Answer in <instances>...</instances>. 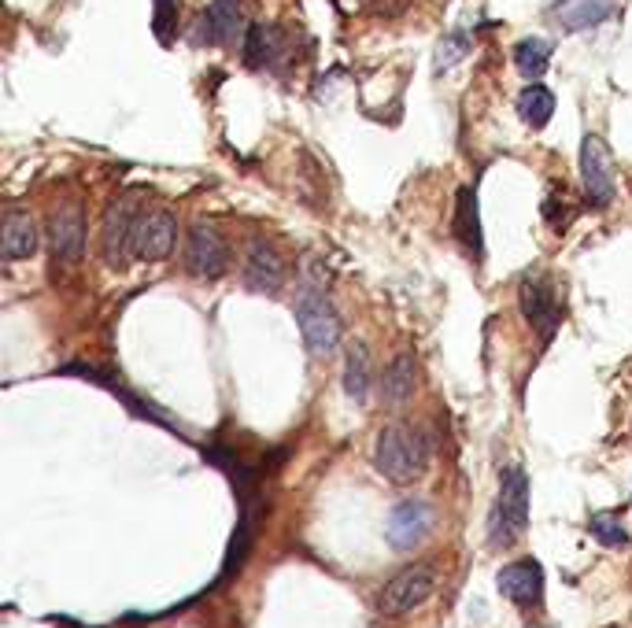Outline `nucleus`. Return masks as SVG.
<instances>
[{
  "label": "nucleus",
  "instance_id": "nucleus-20",
  "mask_svg": "<svg viewBox=\"0 0 632 628\" xmlns=\"http://www.w3.org/2000/svg\"><path fill=\"white\" fill-rule=\"evenodd\" d=\"M518 115H522L525 126H533V130H544L551 115H555V93L540 82H529L518 93Z\"/></svg>",
  "mask_w": 632,
  "mask_h": 628
},
{
  "label": "nucleus",
  "instance_id": "nucleus-24",
  "mask_svg": "<svg viewBox=\"0 0 632 628\" xmlns=\"http://www.w3.org/2000/svg\"><path fill=\"white\" fill-rule=\"evenodd\" d=\"M588 529H592V536H596L603 547H621L629 544V532H625V525H621L618 514H592V521H588Z\"/></svg>",
  "mask_w": 632,
  "mask_h": 628
},
{
  "label": "nucleus",
  "instance_id": "nucleus-11",
  "mask_svg": "<svg viewBox=\"0 0 632 628\" xmlns=\"http://www.w3.org/2000/svg\"><path fill=\"white\" fill-rule=\"evenodd\" d=\"M244 285L263 296H278L285 285V259L267 241H252L244 255Z\"/></svg>",
  "mask_w": 632,
  "mask_h": 628
},
{
  "label": "nucleus",
  "instance_id": "nucleus-19",
  "mask_svg": "<svg viewBox=\"0 0 632 628\" xmlns=\"http://www.w3.org/2000/svg\"><path fill=\"white\" fill-rule=\"evenodd\" d=\"M344 392L352 403H366L370 396V351L363 340L348 344V359H344Z\"/></svg>",
  "mask_w": 632,
  "mask_h": 628
},
{
  "label": "nucleus",
  "instance_id": "nucleus-17",
  "mask_svg": "<svg viewBox=\"0 0 632 628\" xmlns=\"http://www.w3.org/2000/svg\"><path fill=\"white\" fill-rule=\"evenodd\" d=\"M414 381H418V370H414V355L411 351H400L389 366H385V381H381V392H385V403L400 407L407 403L414 392Z\"/></svg>",
  "mask_w": 632,
  "mask_h": 628
},
{
  "label": "nucleus",
  "instance_id": "nucleus-2",
  "mask_svg": "<svg viewBox=\"0 0 632 628\" xmlns=\"http://www.w3.org/2000/svg\"><path fill=\"white\" fill-rule=\"evenodd\" d=\"M529 529V477L522 466H511L499 484V499L488 518V540L496 547L514 544Z\"/></svg>",
  "mask_w": 632,
  "mask_h": 628
},
{
  "label": "nucleus",
  "instance_id": "nucleus-10",
  "mask_svg": "<svg viewBox=\"0 0 632 628\" xmlns=\"http://www.w3.org/2000/svg\"><path fill=\"white\" fill-rule=\"evenodd\" d=\"M49 252L56 270H71L86 255V218L74 207H63L49 218Z\"/></svg>",
  "mask_w": 632,
  "mask_h": 628
},
{
  "label": "nucleus",
  "instance_id": "nucleus-23",
  "mask_svg": "<svg viewBox=\"0 0 632 628\" xmlns=\"http://www.w3.org/2000/svg\"><path fill=\"white\" fill-rule=\"evenodd\" d=\"M474 49V37L466 34V30H451L444 34V41L437 45V71H451L455 63H462Z\"/></svg>",
  "mask_w": 632,
  "mask_h": 628
},
{
  "label": "nucleus",
  "instance_id": "nucleus-4",
  "mask_svg": "<svg viewBox=\"0 0 632 628\" xmlns=\"http://www.w3.org/2000/svg\"><path fill=\"white\" fill-rule=\"evenodd\" d=\"M518 303H522V314L525 322L540 333V340H551L555 337V329L562 322V307H559V296H555V285L547 278L544 270H529L518 285Z\"/></svg>",
  "mask_w": 632,
  "mask_h": 628
},
{
  "label": "nucleus",
  "instance_id": "nucleus-26",
  "mask_svg": "<svg viewBox=\"0 0 632 628\" xmlns=\"http://www.w3.org/2000/svg\"><path fill=\"white\" fill-rule=\"evenodd\" d=\"M56 621H60V617H56ZM63 628H86V625H78V621H60Z\"/></svg>",
  "mask_w": 632,
  "mask_h": 628
},
{
  "label": "nucleus",
  "instance_id": "nucleus-7",
  "mask_svg": "<svg viewBox=\"0 0 632 628\" xmlns=\"http://www.w3.org/2000/svg\"><path fill=\"white\" fill-rule=\"evenodd\" d=\"M581 185L592 207H610L614 200V159L603 137L588 133L581 141Z\"/></svg>",
  "mask_w": 632,
  "mask_h": 628
},
{
  "label": "nucleus",
  "instance_id": "nucleus-18",
  "mask_svg": "<svg viewBox=\"0 0 632 628\" xmlns=\"http://www.w3.org/2000/svg\"><path fill=\"white\" fill-rule=\"evenodd\" d=\"M455 237L474 255L485 252V244H481V215H477V193L470 185L459 189V196H455Z\"/></svg>",
  "mask_w": 632,
  "mask_h": 628
},
{
  "label": "nucleus",
  "instance_id": "nucleus-6",
  "mask_svg": "<svg viewBox=\"0 0 632 628\" xmlns=\"http://www.w3.org/2000/svg\"><path fill=\"white\" fill-rule=\"evenodd\" d=\"M137 196H119L104 215V230H100V252L104 263L122 270L130 252H134V230H137Z\"/></svg>",
  "mask_w": 632,
  "mask_h": 628
},
{
  "label": "nucleus",
  "instance_id": "nucleus-14",
  "mask_svg": "<svg viewBox=\"0 0 632 628\" xmlns=\"http://www.w3.org/2000/svg\"><path fill=\"white\" fill-rule=\"evenodd\" d=\"M244 30V4L241 0H211L204 12V34L211 45H233Z\"/></svg>",
  "mask_w": 632,
  "mask_h": 628
},
{
  "label": "nucleus",
  "instance_id": "nucleus-9",
  "mask_svg": "<svg viewBox=\"0 0 632 628\" xmlns=\"http://www.w3.org/2000/svg\"><path fill=\"white\" fill-rule=\"evenodd\" d=\"M185 266H189V274H196V278H219V274H226V266H230V248H226V241L219 237L215 226L196 222L193 230H189V241H185Z\"/></svg>",
  "mask_w": 632,
  "mask_h": 628
},
{
  "label": "nucleus",
  "instance_id": "nucleus-3",
  "mask_svg": "<svg viewBox=\"0 0 632 628\" xmlns=\"http://www.w3.org/2000/svg\"><path fill=\"white\" fill-rule=\"evenodd\" d=\"M296 326H300V337H304L307 351L311 355H333L337 344H341L344 322L333 300H329L322 289H304L300 300H296Z\"/></svg>",
  "mask_w": 632,
  "mask_h": 628
},
{
  "label": "nucleus",
  "instance_id": "nucleus-15",
  "mask_svg": "<svg viewBox=\"0 0 632 628\" xmlns=\"http://www.w3.org/2000/svg\"><path fill=\"white\" fill-rule=\"evenodd\" d=\"M610 12H614V0H559L551 15L562 30L581 34V30H592V26L603 23Z\"/></svg>",
  "mask_w": 632,
  "mask_h": 628
},
{
  "label": "nucleus",
  "instance_id": "nucleus-25",
  "mask_svg": "<svg viewBox=\"0 0 632 628\" xmlns=\"http://www.w3.org/2000/svg\"><path fill=\"white\" fill-rule=\"evenodd\" d=\"M174 12H178V0H156V34H159V41H171Z\"/></svg>",
  "mask_w": 632,
  "mask_h": 628
},
{
  "label": "nucleus",
  "instance_id": "nucleus-22",
  "mask_svg": "<svg viewBox=\"0 0 632 628\" xmlns=\"http://www.w3.org/2000/svg\"><path fill=\"white\" fill-rule=\"evenodd\" d=\"M244 63L248 67H267L278 52V30H267V26H248L244 30Z\"/></svg>",
  "mask_w": 632,
  "mask_h": 628
},
{
  "label": "nucleus",
  "instance_id": "nucleus-12",
  "mask_svg": "<svg viewBox=\"0 0 632 628\" xmlns=\"http://www.w3.org/2000/svg\"><path fill=\"white\" fill-rule=\"evenodd\" d=\"M429 529H433V507H429L426 499H403V503H396L389 514V525H385L392 547H400V551L418 544Z\"/></svg>",
  "mask_w": 632,
  "mask_h": 628
},
{
  "label": "nucleus",
  "instance_id": "nucleus-8",
  "mask_svg": "<svg viewBox=\"0 0 632 628\" xmlns=\"http://www.w3.org/2000/svg\"><path fill=\"white\" fill-rule=\"evenodd\" d=\"M178 244V222L167 207H152L137 218L134 230V255L145 263H163Z\"/></svg>",
  "mask_w": 632,
  "mask_h": 628
},
{
  "label": "nucleus",
  "instance_id": "nucleus-5",
  "mask_svg": "<svg viewBox=\"0 0 632 628\" xmlns=\"http://www.w3.org/2000/svg\"><path fill=\"white\" fill-rule=\"evenodd\" d=\"M433 592H437V569L418 562V566L400 569V573L385 584V592H381L377 606H381V614L400 617V614H411L414 606L426 603Z\"/></svg>",
  "mask_w": 632,
  "mask_h": 628
},
{
  "label": "nucleus",
  "instance_id": "nucleus-13",
  "mask_svg": "<svg viewBox=\"0 0 632 628\" xmlns=\"http://www.w3.org/2000/svg\"><path fill=\"white\" fill-rule=\"evenodd\" d=\"M496 588L507 595V599H514V603H522V606L540 603V599H544V566H540L536 558H518V562L499 569Z\"/></svg>",
  "mask_w": 632,
  "mask_h": 628
},
{
  "label": "nucleus",
  "instance_id": "nucleus-1",
  "mask_svg": "<svg viewBox=\"0 0 632 628\" xmlns=\"http://www.w3.org/2000/svg\"><path fill=\"white\" fill-rule=\"evenodd\" d=\"M429 462V447L422 440V433H414L407 425H389V429H381L377 433V444H374V466L389 481L396 484H411L422 477Z\"/></svg>",
  "mask_w": 632,
  "mask_h": 628
},
{
  "label": "nucleus",
  "instance_id": "nucleus-16",
  "mask_svg": "<svg viewBox=\"0 0 632 628\" xmlns=\"http://www.w3.org/2000/svg\"><path fill=\"white\" fill-rule=\"evenodd\" d=\"M37 226L34 218L12 207L8 215H4V259H30L37 252Z\"/></svg>",
  "mask_w": 632,
  "mask_h": 628
},
{
  "label": "nucleus",
  "instance_id": "nucleus-21",
  "mask_svg": "<svg viewBox=\"0 0 632 628\" xmlns=\"http://www.w3.org/2000/svg\"><path fill=\"white\" fill-rule=\"evenodd\" d=\"M551 41H544V37H525V41H518L514 45V67L529 78V82H536L540 74L551 67Z\"/></svg>",
  "mask_w": 632,
  "mask_h": 628
}]
</instances>
